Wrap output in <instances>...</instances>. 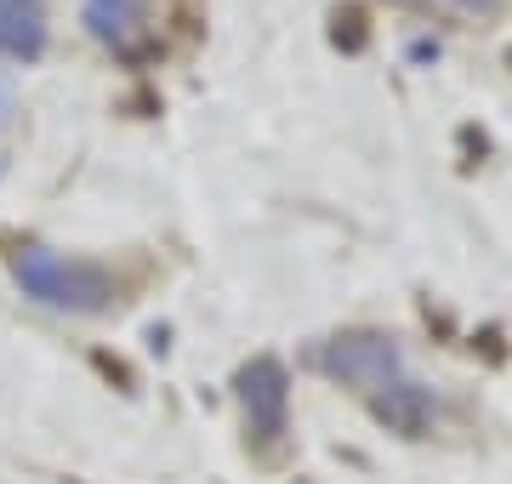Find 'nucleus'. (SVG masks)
I'll return each instance as SVG.
<instances>
[{
  "label": "nucleus",
  "mask_w": 512,
  "mask_h": 484,
  "mask_svg": "<svg viewBox=\"0 0 512 484\" xmlns=\"http://www.w3.org/2000/svg\"><path fill=\"white\" fill-rule=\"evenodd\" d=\"M12 280L29 302L63 308V314H103L114 302V274L103 262L63 257L52 245H18L12 251Z\"/></svg>",
  "instance_id": "1"
},
{
  "label": "nucleus",
  "mask_w": 512,
  "mask_h": 484,
  "mask_svg": "<svg viewBox=\"0 0 512 484\" xmlns=\"http://www.w3.org/2000/svg\"><path fill=\"white\" fill-rule=\"evenodd\" d=\"M319 371L330 382H342V388H382L387 376H399V342L387 331H342L330 336L325 348H319Z\"/></svg>",
  "instance_id": "2"
},
{
  "label": "nucleus",
  "mask_w": 512,
  "mask_h": 484,
  "mask_svg": "<svg viewBox=\"0 0 512 484\" xmlns=\"http://www.w3.org/2000/svg\"><path fill=\"white\" fill-rule=\"evenodd\" d=\"M239 388V405H245V422L262 445H274L279 433L291 428V376L274 354H256L251 365H239L234 376Z\"/></svg>",
  "instance_id": "3"
},
{
  "label": "nucleus",
  "mask_w": 512,
  "mask_h": 484,
  "mask_svg": "<svg viewBox=\"0 0 512 484\" xmlns=\"http://www.w3.org/2000/svg\"><path fill=\"white\" fill-rule=\"evenodd\" d=\"M370 416L382 422L387 433H399V439H421V433L433 428V416H439V399L427 382L416 376H387L382 388H370Z\"/></svg>",
  "instance_id": "4"
},
{
  "label": "nucleus",
  "mask_w": 512,
  "mask_h": 484,
  "mask_svg": "<svg viewBox=\"0 0 512 484\" xmlns=\"http://www.w3.org/2000/svg\"><path fill=\"white\" fill-rule=\"evenodd\" d=\"M46 40H52V23H46L40 0H0V57L40 63Z\"/></svg>",
  "instance_id": "5"
},
{
  "label": "nucleus",
  "mask_w": 512,
  "mask_h": 484,
  "mask_svg": "<svg viewBox=\"0 0 512 484\" xmlns=\"http://www.w3.org/2000/svg\"><path fill=\"white\" fill-rule=\"evenodd\" d=\"M80 23H86L92 40L126 52L131 40H137V0H86V6H80Z\"/></svg>",
  "instance_id": "6"
},
{
  "label": "nucleus",
  "mask_w": 512,
  "mask_h": 484,
  "mask_svg": "<svg viewBox=\"0 0 512 484\" xmlns=\"http://www.w3.org/2000/svg\"><path fill=\"white\" fill-rule=\"evenodd\" d=\"M330 23H336V29H330V35H336V46H348V52H359V46H365V12H359V6H342Z\"/></svg>",
  "instance_id": "7"
},
{
  "label": "nucleus",
  "mask_w": 512,
  "mask_h": 484,
  "mask_svg": "<svg viewBox=\"0 0 512 484\" xmlns=\"http://www.w3.org/2000/svg\"><path fill=\"white\" fill-rule=\"evenodd\" d=\"M456 6H467V12H495V0H456Z\"/></svg>",
  "instance_id": "8"
},
{
  "label": "nucleus",
  "mask_w": 512,
  "mask_h": 484,
  "mask_svg": "<svg viewBox=\"0 0 512 484\" xmlns=\"http://www.w3.org/2000/svg\"><path fill=\"white\" fill-rule=\"evenodd\" d=\"M0 120H6V86H0Z\"/></svg>",
  "instance_id": "9"
},
{
  "label": "nucleus",
  "mask_w": 512,
  "mask_h": 484,
  "mask_svg": "<svg viewBox=\"0 0 512 484\" xmlns=\"http://www.w3.org/2000/svg\"><path fill=\"white\" fill-rule=\"evenodd\" d=\"M404 6H416V0H404Z\"/></svg>",
  "instance_id": "10"
}]
</instances>
